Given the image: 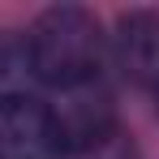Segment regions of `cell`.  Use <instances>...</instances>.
<instances>
[{"label": "cell", "instance_id": "cell-1", "mask_svg": "<svg viewBox=\"0 0 159 159\" xmlns=\"http://www.w3.org/2000/svg\"><path fill=\"white\" fill-rule=\"evenodd\" d=\"M26 48H30V65H34L39 82L60 86V90H78L86 82H95L99 56H103V34L86 9L56 4L34 22V30L26 34Z\"/></svg>", "mask_w": 159, "mask_h": 159}, {"label": "cell", "instance_id": "cell-2", "mask_svg": "<svg viewBox=\"0 0 159 159\" xmlns=\"http://www.w3.org/2000/svg\"><path fill=\"white\" fill-rule=\"evenodd\" d=\"M65 142L48 103L30 95L0 99V159H60Z\"/></svg>", "mask_w": 159, "mask_h": 159}, {"label": "cell", "instance_id": "cell-3", "mask_svg": "<svg viewBox=\"0 0 159 159\" xmlns=\"http://www.w3.org/2000/svg\"><path fill=\"white\" fill-rule=\"evenodd\" d=\"M116 60L133 82L159 86V13H125L116 26Z\"/></svg>", "mask_w": 159, "mask_h": 159}, {"label": "cell", "instance_id": "cell-4", "mask_svg": "<svg viewBox=\"0 0 159 159\" xmlns=\"http://www.w3.org/2000/svg\"><path fill=\"white\" fill-rule=\"evenodd\" d=\"M30 78H34V65H30L26 39L0 30V99H9V95H26V82H30Z\"/></svg>", "mask_w": 159, "mask_h": 159}, {"label": "cell", "instance_id": "cell-5", "mask_svg": "<svg viewBox=\"0 0 159 159\" xmlns=\"http://www.w3.org/2000/svg\"><path fill=\"white\" fill-rule=\"evenodd\" d=\"M60 159H138V146L112 125V129L95 133V138H86V142H78V146H65Z\"/></svg>", "mask_w": 159, "mask_h": 159}]
</instances>
